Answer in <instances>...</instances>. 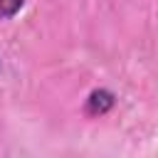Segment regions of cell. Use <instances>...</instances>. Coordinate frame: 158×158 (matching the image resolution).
I'll use <instances>...</instances> for the list:
<instances>
[{
    "label": "cell",
    "instance_id": "6da1fadb",
    "mask_svg": "<svg viewBox=\"0 0 158 158\" xmlns=\"http://www.w3.org/2000/svg\"><path fill=\"white\" fill-rule=\"evenodd\" d=\"M114 104H116L114 91H109V89H94L86 96V101H84V114L86 116H104V114H109L114 109Z\"/></svg>",
    "mask_w": 158,
    "mask_h": 158
},
{
    "label": "cell",
    "instance_id": "7a4b0ae2",
    "mask_svg": "<svg viewBox=\"0 0 158 158\" xmlns=\"http://www.w3.org/2000/svg\"><path fill=\"white\" fill-rule=\"evenodd\" d=\"M25 0H0V20H10L22 10Z\"/></svg>",
    "mask_w": 158,
    "mask_h": 158
}]
</instances>
